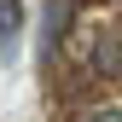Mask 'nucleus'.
Segmentation results:
<instances>
[{
  "label": "nucleus",
  "instance_id": "f257e3e1",
  "mask_svg": "<svg viewBox=\"0 0 122 122\" xmlns=\"http://www.w3.org/2000/svg\"><path fill=\"white\" fill-rule=\"evenodd\" d=\"M18 29H23V6L18 0H0V58L18 52Z\"/></svg>",
  "mask_w": 122,
  "mask_h": 122
},
{
  "label": "nucleus",
  "instance_id": "f03ea898",
  "mask_svg": "<svg viewBox=\"0 0 122 122\" xmlns=\"http://www.w3.org/2000/svg\"><path fill=\"white\" fill-rule=\"evenodd\" d=\"M76 122H122V111H111V105H105V111H81Z\"/></svg>",
  "mask_w": 122,
  "mask_h": 122
}]
</instances>
